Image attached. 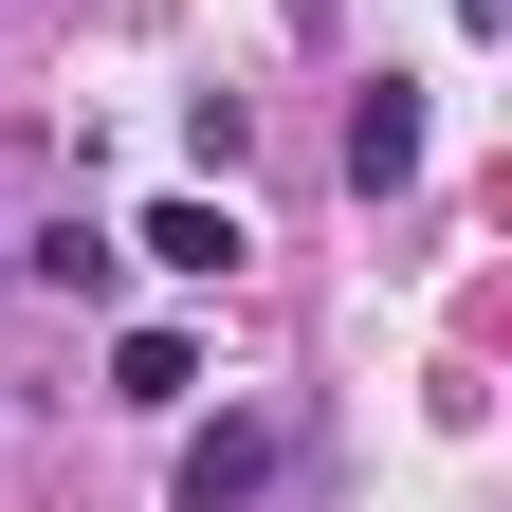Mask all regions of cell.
<instances>
[{
  "label": "cell",
  "mask_w": 512,
  "mask_h": 512,
  "mask_svg": "<svg viewBox=\"0 0 512 512\" xmlns=\"http://www.w3.org/2000/svg\"><path fill=\"white\" fill-rule=\"evenodd\" d=\"M128 238H147L165 275H238V202H147V220H128Z\"/></svg>",
  "instance_id": "obj_3"
},
{
  "label": "cell",
  "mask_w": 512,
  "mask_h": 512,
  "mask_svg": "<svg viewBox=\"0 0 512 512\" xmlns=\"http://www.w3.org/2000/svg\"><path fill=\"white\" fill-rule=\"evenodd\" d=\"M348 183H366V202H403V183H421V92H403V74L348 92Z\"/></svg>",
  "instance_id": "obj_1"
},
{
  "label": "cell",
  "mask_w": 512,
  "mask_h": 512,
  "mask_svg": "<svg viewBox=\"0 0 512 512\" xmlns=\"http://www.w3.org/2000/svg\"><path fill=\"white\" fill-rule=\"evenodd\" d=\"M256 476H275V421H202V439H183V494H165V512H256Z\"/></svg>",
  "instance_id": "obj_2"
},
{
  "label": "cell",
  "mask_w": 512,
  "mask_h": 512,
  "mask_svg": "<svg viewBox=\"0 0 512 512\" xmlns=\"http://www.w3.org/2000/svg\"><path fill=\"white\" fill-rule=\"evenodd\" d=\"M183 384H202L183 330H128V348H110V403H183Z\"/></svg>",
  "instance_id": "obj_4"
}]
</instances>
